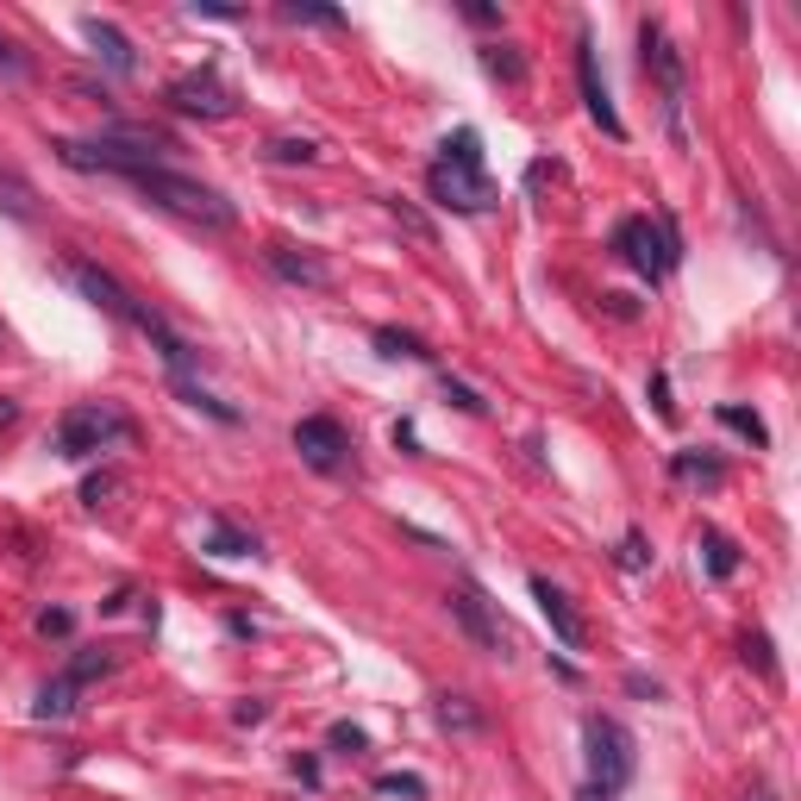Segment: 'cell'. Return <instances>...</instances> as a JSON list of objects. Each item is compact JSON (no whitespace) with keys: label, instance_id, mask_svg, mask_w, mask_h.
Instances as JSON below:
<instances>
[{"label":"cell","instance_id":"cell-1","mask_svg":"<svg viewBox=\"0 0 801 801\" xmlns=\"http://www.w3.org/2000/svg\"><path fill=\"white\" fill-rule=\"evenodd\" d=\"M120 182H132L145 200H157V207H170L175 220H195L207 225V232H225V225H238V207L220 195V188H207V182H195V175L170 170V163H145V170L120 175Z\"/></svg>","mask_w":801,"mask_h":801},{"label":"cell","instance_id":"cell-2","mask_svg":"<svg viewBox=\"0 0 801 801\" xmlns=\"http://www.w3.org/2000/svg\"><path fill=\"white\" fill-rule=\"evenodd\" d=\"M614 250H620L626 270H639L645 282H664V275L682 263V232H676L670 213H632V220L614 225Z\"/></svg>","mask_w":801,"mask_h":801},{"label":"cell","instance_id":"cell-3","mask_svg":"<svg viewBox=\"0 0 801 801\" xmlns=\"http://www.w3.org/2000/svg\"><path fill=\"white\" fill-rule=\"evenodd\" d=\"M70 282L82 288V300H95L107 320H120V325H132V332H145L150 345H163L170 338V320L157 313V307H145V300L125 288L120 275H107L100 263H82V257H70Z\"/></svg>","mask_w":801,"mask_h":801},{"label":"cell","instance_id":"cell-4","mask_svg":"<svg viewBox=\"0 0 801 801\" xmlns=\"http://www.w3.org/2000/svg\"><path fill=\"white\" fill-rule=\"evenodd\" d=\"M582 757H589V789H601V796H620L632 782V771H639L632 732L614 714H589L582 720Z\"/></svg>","mask_w":801,"mask_h":801},{"label":"cell","instance_id":"cell-5","mask_svg":"<svg viewBox=\"0 0 801 801\" xmlns=\"http://www.w3.org/2000/svg\"><path fill=\"white\" fill-rule=\"evenodd\" d=\"M120 439H132V420H125V414H113L107 401H75L70 414L57 420V439H50V445L63 451V457H95V451L120 445Z\"/></svg>","mask_w":801,"mask_h":801},{"label":"cell","instance_id":"cell-6","mask_svg":"<svg viewBox=\"0 0 801 801\" xmlns=\"http://www.w3.org/2000/svg\"><path fill=\"white\" fill-rule=\"evenodd\" d=\"M163 100H170L175 113H195V120H232V113H238V95L220 82V70H213V63H200V70L175 75L170 88H163Z\"/></svg>","mask_w":801,"mask_h":801},{"label":"cell","instance_id":"cell-7","mask_svg":"<svg viewBox=\"0 0 801 801\" xmlns=\"http://www.w3.org/2000/svg\"><path fill=\"white\" fill-rule=\"evenodd\" d=\"M295 451L307 470L320 476H345L350 470V432L332 414H307V420H295Z\"/></svg>","mask_w":801,"mask_h":801},{"label":"cell","instance_id":"cell-8","mask_svg":"<svg viewBox=\"0 0 801 801\" xmlns=\"http://www.w3.org/2000/svg\"><path fill=\"white\" fill-rule=\"evenodd\" d=\"M426 188H432V200L451 207V213H482V207H495V182L482 170H464V163H432Z\"/></svg>","mask_w":801,"mask_h":801},{"label":"cell","instance_id":"cell-9","mask_svg":"<svg viewBox=\"0 0 801 801\" xmlns=\"http://www.w3.org/2000/svg\"><path fill=\"white\" fill-rule=\"evenodd\" d=\"M445 607H451V620L470 632L476 651H489V657H501V651H507V632H501L495 607L482 601V589H476V582H457V589L445 595Z\"/></svg>","mask_w":801,"mask_h":801},{"label":"cell","instance_id":"cell-10","mask_svg":"<svg viewBox=\"0 0 801 801\" xmlns=\"http://www.w3.org/2000/svg\"><path fill=\"white\" fill-rule=\"evenodd\" d=\"M639 57H645V70L664 82V113H670V132H676V113H682V57H676L670 32L657 20L639 25Z\"/></svg>","mask_w":801,"mask_h":801},{"label":"cell","instance_id":"cell-11","mask_svg":"<svg viewBox=\"0 0 801 801\" xmlns=\"http://www.w3.org/2000/svg\"><path fill=\"white\" fill-rule=\"evenodd\" d=\"M576 82H582V107H589V120H595L607 138H626L620 113H614V100H607V82H601V70H595V38H589V32L576 38Z\"/></svg>","mask_w":801,"mask_h":801},{"label":"cell","instance_id":"cell-12","mask_svg":"<svg viewBox=\"0 0 801 801\" xmlns=\"http://www.w3.org/2000/svg\"><path fill=\"white\" fill-rule=\"evenodd\" d=\"M532 601H539V614H545V626L557 632V645L582 651V639H589V626H582V614L570 607V595L551 582V576H532Z\"/></svg>","mask_w":801,"mask_h":801},{"label":"cell","instance_id":"cell-13","mask_svg":"<svg viewBox=\"0 0 801 801\" xmlns=\"http://www.w3.org/2000/svg\"><path fill=\"white\" fill-rule=\"evenodd\" d=\"M263 263H270L282 282H295V288H332V263H325L320 250H295V245H270L263 250Z\"/></svg>","mask_w":801,"mask_h":801},{"label":"cell","instance_id":"cell-14","mask_svg":"<svg viewBox=\"0 0 801 801\" xmlns=\"http://www.w3.org/2000/svg\"><path fill=\"white\" fill-rule=\"evenodd\" d=\"M82 32H88V45H95V57H100V63H107L113 75H132V70H138V50H132V38H125V32H120L113 20H100V13H88V20H82Z\"/></svg>","mask_w":801,"mask_h":801},{"label":"cell","instance_id":"cell-15","mask_svg":"<svg viewBox=\"0 0 801 801\" xmlns=\"http://www.w3.org/2000/svg\"><path fill=\"white\" fill-rule=\"evenodd\" d=\"M75 695H82V689H75L70 676H57V682H45V689H38L32 714H38V720H70V714H75Z\"/></svg>","mask_w":801,"mask_h":801},{"label":"cell","instance_id":"cell-16","mask_svg":"<svg viewBox=\"0 0 801 801\" xmlns=\"http://www.w3.org/2000/svg\"><path fill=\"white\" fill-rule=\"evenodd\" d=\"M0 207L13 213V220H38V195H32V182L13 170H0Z\"/></svg>","mask_w":801,"mask_h":801},{"label":"cell","instance_id":"cell-17","mask_svg":"<svg viewBox=\"0 0 801 801\" xmlns=\"http://www.w3.org/2000/svg\"><path fill=\"white\" fill-rule=\"evenodd\" d=\"M701 557H707V576H720V582L739 570V545H732L726 532H714V526L701 532Z\"/></svg>","mask_w":801,"mask_h":801},{"label":"cell","instance_id":"cell-18","mask_svg":"<svg viewBox=\"0 0 801 801\" xmlns=\"http://www.w3.org/2000/svg\"><path fill=\"white\" fill-rule=\"evenodd\" d=\"M714 420H720V426H732V432H745L751 445H771V426L757 420L751 407H739V401H720V407H714Z\"/></svg>","mask_w":801,"mask_h":801},{"label":"cell","instance_id":"cell-19","mask_svg":"<svg viewBox=\"0 0 801 801\" xmlns=\"http://www.w3.org/2000/svg\"><path fill=\"white\" fill-rule=\"evenodd\" d=\"M670 470L682 476V482H707V489H720V457H701V451H676L670 457Z\"/></svg>","mask_w":801,"mask_h":801},{"label":"cell","instance_id":"cell-20","mask_svg":"<svg viewBox=\"0 0 801 801\" xmlns=\"http://www.w3.org/2000/svg\"><path fill=\"white\" fill-rule=\"evenodd\" d=\"M439 163H464V170H482V138H476L470 125H457L445 145H439Z\"/></svg>","mask_w":801,"mask_h":801},{"label":"cell","instance_id":"cell-21","mask_svg":"<svg viewBox=\"0 0 801 801\" xmlns=\"http://www.w3.org/2000/svg\"><path fill=\"white\" fill-rule=\"evenodd\" d=\"M375 350H382V357H414V363H426V357H432V350H426V338L401 332V325H375Z\"/></svg>","mask_w":801,"mask_h":801},{"label":"cell","instance_id":"cell-22","mask_svg":"<svg viewBox=\"0 0 801 801\" xmlns=\"http://www.w3.org/2000/svg\"><path fill=\"white\" fill-rule=\"evenodd\" d=\"M207 551H213V557H250V551H257V539H250V532H238L232 520H213Z\"/></svg>","mask_w":801,"mask_h":801},{"label":"cell","instance_id":"cell-23","mask_svg":"<svg viewBox=\"0 0 801 801\" xmlns=\"http://www.w3.org/2000/svg\"><path fill=\"white\" fill-rule=\"evenodd\" d=\"M375 796H382V801H426V776L382 771V776H375Z\"/></svg>","mask_w":801,"mask_h":801},{"label":"cell","instance_id":"cell-24","mask_svg":"<svg viewBox=\"0 0 801 801\" xmlns=\"http://www.w3.org/2000/svg\"><path fill=\"white\" fill-rule=\"evenodd\" d=\"M482 70L495 75V82H526V57L514 45H489L482 50Z\"/></svg>","mask_w":801,"mask_h":801},{"label":"cell","instance_id":"cell-25","mask_svg":"<svg viewBox=\"0 0 801 801\" xmlns=\"http://www.w3.org/2000/svg\"><path fill=\"white\" fill-rule=\"evenodd\" d=\"M107 670H113V651H107V645H95V651H75V657H70V670H63V676H70L75 689H82V682H95V676H107Z\"/></svg>","mask_w":801,"mask_h":801},{"label":"cell","instance_id":"cell-26","mask_svg":"<svg viewBox=\"0 0 801 801\" xmlns=\"http://www.w3.org/2000/svg\"><path fill=\"white\" fill-rule=\"evenodd\" d=\"M270 163H320L313 138H270Z\"/></svg>","mask_w":801,"mask_h":801},{"label":"cell","instance_id":"cell-27","mask_svg":"<svg viewBox=\"0 0 801 801\" xmlns=\"http://www.w3.org/2000/svg\"><path fill=\"white\" fill-rule=\"evenodd\" d=\"M439 726L476 732V726H482V714H476V707H464V695H439Z\"/></svg>","mask_w":801,"mask_h":801},{"label":"cell","instance_id":"cell-28","mask_svg":"<svg viewBox=\"0 0 801 801\" xmlns=\"http://www.w3.org/2000/svg\"><path fill=\"white\" fill-rule=\"evenodd\" d=\"M439 389H445V401H451V407H457V414H489V401L476 395L470 382H457V375H445Z\"/></svg>","mask_w":801,"mask_h":801},{"label":"cell","instance_id":"cell-29","mask_svg":"<svg viewBox=\"0 0 801 801\" xmlns=\"http://www.w3.org/2000/svg\"><path fill=\"white\" fill-rule=\"evenodd\" d=\"M282 20H295V25H345V13H338V7H300V0H288V7H282Z\"/></svg>","mask_w":801,"mask_h":801},{"label":"cell","instance_id":"cell-30","mask_svg":"<svg viewBox=\"0 0 801 801\" xmlns=\"http://www.w3.org/2000/svg\"><path fill=\"white\" fill-rule=\"evenodd\" d=\"M620 570H651V545L639 539V532H626L620 539Z\"/></svg>","mask_w":801,"mask_h":801},{"label":"cell","instance_id":"cell-31","mask_svg":"<svg viewBox=\"0 0 801 801\" xmlns=\"http://www.w3.org/2000/svg\"><path fill=\"white\" fill-rule=\"evenodd\" d=\"M38 632H45V639H70L75 614H70V607H45V614H38Z\"/></svg>","mask_w":801,"mask_h":801},{"label":"cell","instance_id":"cell-32","mask_svg":"<svg viewBox=\"0 0 801 801\" xmlns=\"http://www.w3.org/2000/svg\"><path fill=\"white\" fill-rule=\"evenodd\" d=\"M745 664H757V670L776 682V657H771V639H764V632H745Z\"/></svg>","mask_w":801,"mask_h":801},{"label":"cell","instance_id":"cell-33","mask_svg":"<svg viewBox=\"0 0 801 801\" xmlns=\"http://www.w3.org/2000/svg\"><path fill=\"white\" fill-rule=\"evenodd\" d=\"M113 489H120V476L100 470V476H88V482H82V501H88V507H100V501L113 495Z\"/></svg>","mask_w":801,"mask_h":801},{"label":"cell","instance_id":"cell-34","mask_svg":"<svg viewBox=\"0 0 801 801\" xmlns=\"http://www.w3.org/2000/svg\"><path fill=\"white\" fill-rule=\"evenodd\" d=\"M389 213H395V220L407 225V232H414V238H426V245H432V225H426V220H420V213H414V207H407V200H401V195L389 200Z\"/></svg>","mask_w":801,"mask_h":801},{"label":"cell","instance_id":"cell-35","mask_svg":"<svg viewBox=\"0 0 801 801\" xmlns=\"http://www.w3.org/2000/svg\"><path fill=\"white\" fill-rule=\"evenodd\" d=\"M325 739H332V751H363V745H370V739H363V726H350V720H338Z\"/></svg>","mask_w":801,"mask_h":801},{"label":"cell","instance_id":"cell-36","mask_svg":"<svg viewBox=\"0 0 801 801\" xmlns=\"http://www.w3.org/2000/svg\"><path fill=\"white\" fill-rule=\"evenodd\" d=\"M651 407H657V414H664V420H676V401H670V382H664V375H651Z\"/></svg>","mask_w":801,"mask_h":801},{"label":"cell","instance_id":"cell-37","mask_svg":"<svg viewBox=\"0 0 801 801\" xmlns=\"http://www.w3.org/2000/svg\"><path fill=\"white\" fill-rule=\"evenodd\" d=\"M0 75H25V57L13 50V38L0 32Z\"/></svg>","mask_w":801,"mask_h":801},{"label":"cell","instance_id":"cell-38","mask_svg":"<svg viewBox=\"0 0 801 801\" xmlns=\"http://www.w3.org/2000/svg\"><path fill=\"white\" fill-rule=\"evenodd\" d=\"M464 20H470V25H501V7H489V0H470V7H464Z\"/></svg>","mask_w":801,"mask_h":801},{"label":"cell","instance_id":"cell-39","mask_svg":"<svg viewBox=\"0 0 801 801\" xmlns=\"http://www.w3.org/2000/svg\"><path fill=\"white\" fill-rule=\"evenodd\" d=\"M263 714H270L263 701H238V707H232V720H238V726H257V720H263Z\"/></svg>","mask_w":801,"mask_h":801},{"label":"cell","instance_id":"cell-40","mask_svg":"<svg viewBox=\"0 0 801 801\" xmlns=\"http://www.w3.org/2000/svg\"><path fill=\"white\" fill-rule=\"evenodd\" d=\"M200 20H245V7H207V0H195Z\"/></svg>","mask_w":801,"mask_h":801},{"label":"cell","instance_id":"cell-41","mask_svg":"<svg viewBox=\"0 0 801 801\" xmlns=\"http://www.w3.org/2000/svg\"><path fill=\"white\" fill-rule=\"evenodd\" d=\"M13 420H20V407H13V401L0 395V426H13Z\"/></svg>","mask_w":801,"mask_h":801},{"label":"cell","instance_id":"cell-42","mask_svg":"<svg viewBox=\"0 0 801 801\" xmlns=\"http://www.w3.org/2000/svg\"><path fill=\"white\" fill-rule=\"evenodd\" d=\"M582 801H614V796H601V789H582Z\"/></svg>","mask_w":801,"mask_h":801}]
</instances>
